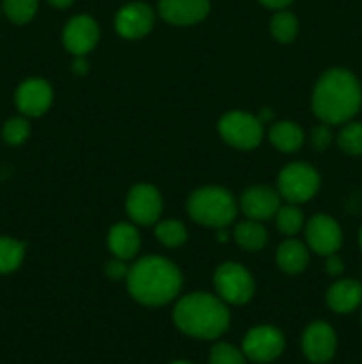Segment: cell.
<instances>
[{
    "label": "cell",
    "instance_id": "ac0fdd59",
    "mask_svg": "<svg viewBox=\"0 0 362 364\" xmlns=\"http://www.w3.org/2000/svg\"><path fill=\"white\" fill-rule=\"evenodd\" d=\"M110 252L119 259H131L141 249V235L133 224L117 223L110 228L109 237H106Z\"/></svg>",
    "mask_w": 362,
    "mask_h": 364
},
{
    "label": "cell",
    "instance_id": "74e56055",
    "mask_svg": "<svg viewBox=\"0 0 362 364\" xmlns=\"http://www.w3.org/2000/svg\"><path fill=\"white\" fill-rule=\"evenodd\" d=\"M361 322H362V315H361Z\"/></svg>",
    "mask_w": 362,
    "mask_h": 364
},
{
    "label": "cell",
    "instance_id": "7a4b0ae2",
    "mask_svg": "<svg viewBox=\"0 0 362 364\" xmlns=\"http://www.w3.org/2000/svg\"><path fill=\"white\" fill-rule=\"evenodd\" d=\"M128 291L144 306H163L180 294L183 277L172 262L160 256H144L126 274Z\"/></svg>",
    "mask_w": 362,
    "mask_h": 364
},
{
    "label": "cell",
    "instance_id": "9a60e30c",
    "mask_svg": "<svg viewBox=\"0 0 362 364\" xmlns=\"http://www.w3.org/2000/svg\"><path fill=\"white\" fill-rule=\"evenodd\" d=\"M280 206V194L270 187L256 185L247 188L240 198V208L248 219L265 220L275 217Z\"/></svg>",
    "mask_w": 362,
    "mask_h": 364
},
{
    "label": "cell",
    "instance_id": "8992f818",
    "mask_svg": "<svg viewBox=\"0 0 362 364\" xmlns=\"http://www.w3.org/2000/svg\"><path fill=\"white\" fill-rule=\"evenodd\" d=\"M213 283L219 297L229 304H245L254 295V279L240 263H222L215 270Z\"/></svg>",
    "mask_w": 362,
    "mask_h": 364
},
{
    "label": "cell",
    "instance_id": "30bf717a",
    "mask_svg": "<svg viewBox=\"0 0 362 364\" xmlns=\"http://www.w3.org/2000/svg\"><path fill=\"white\" fill-rule=\"evenodd\" d=\"M337 336L332 326L322 320L309 323L302 334V352L314 364H325L336 355Z\"/></svg>",
    "mask_w": 362,
    "mask_h": 364
},
{
    "label": "cell",
    "instance_id": "d590c367",
    "mask_svg": "<svg viewBox=\"0 0 362 364\" xmlns=\"http://www.w3.org/2000/svg\"><path fill=\"white\" fill-rule=\"evenodd\" d=\"M358 245H361L362 249V226H361V231H358Z\"/></svg>",
    "mask_w": 362,
    "mask_h": 364
},
{
    "label": "cell",
    "instance_id": "3957f363",
    "mask_svg": "<svg viewBox=\"0 0 362 364\" xmlns=\"http://www.w3.org/2000/svg\"><path fill=\"white\" fill-rule=\"evenodd\" d=\"M172 318L177 329L187 336L216 340L229 327V309L220 297L195 291L177 302Z\"/></svg>",
    "mask_w": 362,
    "mask_h": 364
},
{
    "label": "cell",
    "instance_id": "5bb4252c",
    "mask_svg": "<svg viewBox=\"0 0 362 364\" xmlns=\"http://www.w3.org/2000/svg\"><path fill=\"white\" fill-rule=\"evenodd\" d=\"M99 39V27L87 14L71 18L62 31V43L73 55H85L96 46Z\"/></svg>",
    "mask_w": 362,
    "mask_h": 364
},
{
    "label": "cell",
    "instance_id": "277c9868",
    "mask_svg": "<svg viewBox=\"0 0 362 364\" xmlns=\"http://www.w3.org/2000/svg\"><path fill=\"white\" fill-rule=\"evenodd\" d=\"M188 215L201 226L224 230L234 220L238 205L233 194L222 187H202L192 192L187 203Z\"/></svg>",
    "mask_w": 362,
    "mask_h": 364
},
{
    "label": "cell",
    "instance_id": "52a82bcc",
    "mask_svg": "<svg viewBox=\"0 0 362 364\" xmlns=\"http://www.w3.org/2000/svg\"><path fill=\"white\" fill-rule=\"evenodd\" d=\"M220 137L238 149H252L261 142L263 123L258 116L233 110L219 121Z\"/></svg>",
    "mask_w": 362,
    "mask_h": 364
},
{
    "label": "cell",
    "instance_id": "ffe728a7",
    "mask_svg": "<svg viewBox=\"0 0 362 364\" xmlns=\"http://www.w3.org/2000/svg\"><path fill=\"white\" fill-rule=\"evenodd\" d=\"M270 142L279 151L293 153L304 144V132L293 121H280L270 128Z\"/></svg>",
    "mask_w": 362,
    "mask_h": 364
},
{
    "label": "cell",
    "instance_id": "6da1fadb",
    "mask_svg": "<svg viewBox=\"0 0 362 364\" xmlns=\"http://www.w3.org/2000/svg\"><path fill=\"white\" fill-rule=\"evenodd\" d=\"M362 107V87L351 71L330 68L319 77L312 92V112L322 123L344 124Z\"/></svg>",
    "mask_w": 362,
    "mask_h": 364
},
{
    "label": "cell",
    "instance_id": "2e32d148",
    "mask_svg": "<svg viewBox=\"0 0 362 364\" xmlns=\"http://www.w3.org/2000/svg\"><path fill=\"white\" fill-rule=\"evenodd\" d=\"M158 13L172 25H194L209 13V0H160Z\"/></svg>",
    "mask_w": 362,
    "mask_h": 364
},
{
    "label": "cell",
    "instance_id": "1f68e13d",
    "mask_svg": "<svg viewBox=\"0 0 362 364\" xmlns=\"http://www.w3.org/2000/svg\"><path fill=\"white\" fill-rule=\"evenodd\" d=\"M325 258H327V263H325L327 274L332 277L341 276L344 270V263H343V259H341V256H337V252H334V255L325 256Z\"/></svg>",
    "mask_w": 362,
    "mask_h": 364
},
{
    "label": "cell",
    "instance_id": "9c48e42d",
    "mask_svg": "<svg viewBox=\"0 0 362 364\" xmlns=\"http://www.w3.org/2000/svg\"><path fill=\"white\" fill-rule=\"evenodd\" d=\"M305 240L309 249L319 256H330L339 251L343 244V231L330 215H314L305 224Z\"/></svg>",
    "mask_w": 362,
    "mask_h": 364
},
{
    "label": "cell",
    "instance_id": "f1b7e54d",
    "mask_svg": "<svg viewBox=\"0 0 362 364\" xmlns=\"http://www.w3.org/2000/svg\"><path fill=\"white\" fill-rule=\"evenodd\" d=\"M209 364H245V355L233 345L216 343L209 352Z\"/></svg>",
    "mask_w": 362,
    "mask_h": 364
},
{
    "label": "cell",
    "instance_id": "8d00e7d4",
    "mask_svg": "<svg viewBox=\"0 0 362 364\" xmlns=\"http://www.w3.org/2000/svg\"><path fill=\"white\" fill-rule=\"evenodd\" d=\"M170 364H192V363H188V361H174V363H170Z\"/></svg>",
    "mask_w": 362,
    "mask_h": 364
},
{
    "label": "cell",
    "instance_id": "d6a6232c",
    "mask_svg": "<svg viewBox=\"0 0 362 364\" xmlns=\"http://www.w3.org/2000/svg\"><path fill=\"white\" fill-rule=\"evenodd\" d=\"M259 2L263 4V6L270 7V9H284V7L290 6L293 0H259Z\"/></svg>",
    "mask_w": 362,
    "mask_h": 364
},
{
    "label": "cell",
    "instance_id": "836d02e7",
    "mask_svg": "<svg viewBox=\"0 0 362 364\" xmlns=\"http://www.w3.org/2000/svg\"><path fill=\"white\" fill-rule=\"evenodd\" d=\"M87 68H89V64H87V60L84 59V55H77V60H75V63H73L75 73L84 75L85 71H87Z\"/></svg>",
    "mask_w": 362,
    "mask_h": 364
},
{
    "label": "cell",
    "instance_id": "83f0119b",
    "mask_svg": "<svg viewBox=\"0 0 362 364\" xmlns=\"http://www.w3.org/2000/svg\"><path fill=\"white\" fill-rule=\"evenodd\" d=\"M28 134H31V124L25 117H11L4 124L2 137L11 146L23 144L28 139Z\"/></svg>",
    "mask_w": 362,
    "mask_h": 364
},
{
    "label": "cell",
    "instance_id": "d4e9b609",
    "mask_svg": "<svg viewBox=\"0 0 362 364\" xmlns=\"http://www.w3.org/2000/svg\"><path fill=\"white\" fill-rule=\"evenodd\" d=\"M337 144L346 155L362 156V121H348L337 135Z\"/></svg>",
    "mask_w": 362,
    "mask_h": 364
},
{
    "label": "cell",
    "instance_id": "4fadbf2b",
    "mask_svg": "<svg viewBox=\"0 0 362 364\" xmlns=\"http://www.w3.org/2000/svg\"><path fill=\"white\" fill-rule=\"evenodd\" d=\"M155 25L153 9L144 2H131L116 14V31L124 39H138L149 34Z\"/></svg>",
    "mask_w": 362,
    "mask_h": 364
},
{
    "label": "cell",
    "instance_id": "7402d4cb",
    "mask_svg": "<svg viewBox=\"0 0 362 364\" xmlns=\"http://www.w3.org/2000/svg\"><path fill=\"white\" fill-rule=\"evenodd\" d=\"M25 256V244L9 237H0V274H11L20 269Z\"/></svg>",
    "mask_w": 362,
    "mask_h": 364
},
{
    "label": "cell",
    "instance_id": "4dcf8cb0",
    "mask_svg": "<svg viewBox=\"0 0 362 364\" xmlns=\"http://www.w3.org/2000/svg\"><path fill=\"white\" fill-rule=\"evenodd\" d=\"M105 272H106V276H109V277L119 281V279H123V277H126L128 267L124 265V259L114 258L112 262H109L105 265Z\"/></svg>",
    "mask_w": 362,
    "mask_h": 364
},
{
    "label": "cell",
    "instance_id": "484cf974",
    "mask_svg": "<svg viewBox=\"0 0 362 364\" xmlns=\"http://www.w3.org/2000/svg\"><path fill=\"white\" fill-rule=\"evenodd\" d=\"M155 235L158 238L160 244L167 245V247H177V245L187 242V228L180 223V220H162L156 224Z\"/></svg>",
    "mask_w": 362,
    "mask_h": 364
},
{
    "label": "cell",
    "instance_id": "cb8c5ba5",
    "mask_svg": "<svg viewBox=\"0 0 362 364\" xmlns=\"http://www.w3.org/2000/svg\"><path fill=\"white\" fill-rule=\"evenodd\" d=\"M270 31H272V36L279 43H291L297 38L298 32L297 16L291 14L290 11H277L273 14L272 21H270Z\"/></svg>",
    "mask_w": 362,
    "mask_h": 364
},
{
    "label": "cell",
    "instance_id": "44dd1931",
    "mask_svg": "<svg viewBox=\"0 0 362 364\" xmlns=\"http://www.w3.org/2000/svg\"><path fill=\"white\" fill-rule=\"evenodd\" d=\"M266 238H268V233H266L265 226L259 224V220L248 219L238 223L234 228V240L245 251H259L265 247Z\"/></svg>",
    "mask_w": 362,
    "mask_h": 364
},
{
    "label": "cell",
    "instance_id": "8fae6325",
    "mask_svg": "<svg viewBox=\"0 0 362 364\" xmlns=\"http://www.w3.org/2000/svg\"><path fill=\"white\" fill-rule=\"evenodd\" d=\"M126 212L135 224L151 226L162 213V198L153 185L138 183L126 198Z\"/></svg>",
    "mask_w": 362,
    "mask_h": 364
},
{
    "label": "cell",
    "instance_id": "f546056e",
    "mask_svg": "<svg viewBox=\"0 0 362 364\" xmlns=\"http://www.w3.org/2000/svg\"><path fill=\"white\" fill-rule=\"evenodd\" d=\"M332 141H334V135H332V130H330V124L322 123L312 130L311 144L312 148L318 149V151H325V149L332 144Z\"/></svg>",
    "mask_w": 362,
    "mask_h": 364
},
{
    "label": "cell",
    "instance_id": "4316f807",
    "mask_svg": "<svg viewBox=\"0 0 362 364\" xmlns=\"http://www.w3.org/2000/svg\"><path fill=\"white\" fill-rule=\"evenodd\" d=\"M38 4L39 0H4L2 7L6 16L13 23L23 25L34 18L35 11H38Z\"/></svg>",
    "mask_w": 362,
    "mask_h": 364
},
{
    "label": "cell",
    "instance_id": "603a6c76",
    "mask_svg": "<svg viewBox=\"0 0 362 364\" xmlns=\"http://www.w3.org/2000/svg\"><path fill=\"white\" fill-rule=\"evenodd\" d=\"M277 230L286 237H293L304 228V213L297 205L290 203L286 206H279L275 213Z\"/></svg>",
    "mask_w": 362,
    "mask_h": 364
},
{
    "label": "cell",
    "instance_id": "5b68a950",
    "mask_svg": "<svg viewBox=\"0 0 362 364\" xmlns=\"http://www.w3.org/2000/svg\"><path fill=\"white\" fill-rule=\"evenodd\" d=\"M277 188L280 198L287 203H305L314 198L319 188V174L312 166L305 162L287 164L277 178Z\"/></svg>",
    "mask_w": 362,
    "mask_h": 364
},
{
    "label": "cell",
    "instance_id": "e575fe53",
    "mask_svg": "<svg viewBox=\"0 0 362 364\" xmlns=\"http://www.w3.org/2000/svg\"><path fill=\"white\" fill-rule=\"evenodd\" d=\"M53 7H59V9H64V7H70L75 0H48Z\"/></svg>",
    "mask_w": 362,
    "mask_h": 364
},
{
    "label": "cell",
    "instance_id": "ba28073f",
    "mask_svg": "<svg viewBox=\"0 0 362 364\" xmlns=\"http://www.w3.org/2000/svg\"><path fill=\"white\" fill-rule=\"evenodd\" d=\"M284 334L273 326H258L248 331L241 343V352L247 359L258 364L275 361L284 352Z\"/></svg>",
    "mask_w": 362,
    "mask_h": 364
},
{
    "label": "cell",
    "instance_id": "d6986e66",
    "mask_svg": "<svg viewBox=\"0 0 362 364\" xmlns=\"http://www.w3.org/2000/svg\"><path fill=\"white\" fill-rule=\"evenodd\" d=\"M277 267L286 274H300L309 263V249L297 238L284 240L275 252Z\"/></svg>",
    "mask_w": 362,
    "mask_h": 364
},
{
    "label": "cell",
    "instance_id": "7c38bea8",
    "mask_svg": "<svg viewBox=\"0 0 362 364\" xmlns=\"http://www.w3.org/2000/svg\"><path fill=\"white\" fill-rule=\"evenodd\" d=\"M52 87L43 78H27L21 82L14 95L18 110L27 117L43 116L52 105Z\"/></svg>",
    "mask_w": 362,
    "mask_h": 364
},
{
    "label": "cell",
    "instance_id": "e0dca14e",
    "mask_svg": "<svg viewBox=\"0 0 362 364\" xmlns=\"http://www.w3.org/2000/svg\"><path fill=\"white\" fill-rule=\"evenodd\" d=\"M327 304L334 313L346 315L362 304V283L355 279H339L327 291Z\"/></svg>",
    "mask_w": 362,
    "mask_h": 364
}]
</instances>
